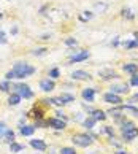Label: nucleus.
<instances>
[{
    "label": "nucleus",
    "instance_id": "f257e3e1",
    "mask_svg": "<svg viewBox=\"0 0 138 154\" xmlns=\"http://www.w3.org/2000/svg\"><path fill=\"white\" fill-rule=\"evenodd\" d=\"M11 70H13L16 79H24V78L32 76L33 73L37 72V68L32 67L30 64H27V62H16Z\"/></svg>",
    "mask_w": 138,
    "mask_h": 154
},
{
    "label": "nucleus",
    "instance_id": "f03ea898",
    "mask_svg": "<svg viewBox=\"0 0 138 154\" xmlns=\"http://www.w3.org/2000/svg\"><path fill=\"white\" fill-rule=\"evenodd\" d=\"M11 89H13V92H18L22 99H26V100L33 99L32 89H30V86H29V84H26V83H11Z\"/></svg>",
    "mask_w": 138,
    "mask_h": 154
},
{
    "label": "nucleus",
    "instance_id": "7ed1b4c3",
    "mask_svg": "<svg viewBox=\"0 0 138 154\" xmlns=\"http://www.w3.org/2000/svg\"><path fill=\"white\" fill-rule=\"evenodd\" d=\"M72 141L75 146H79V148H87L94 143V137L89 135V134H75L72 137Z\"/></svg>",
    "mask_w": 138,
    "mask_h": 154
},
{
    "label": "nucleus",
    "instance_id": "20e7f679",
    "mask_svg": "<svg viewBox=\"0 0 138 154\" xmlns=\"http://www.w3.org/2000/svg\"><path fill=\"white\" fill-rule=\"evenodd\" d=\"M48 121V127L51 129H54V130H64L67 127V121H64V119H60V118H49V119H46Z\"/></svg>",
    "mask_w": 138,
    "mask_h": 154
},
{
    "label": "nucleus",
    "instance_id": "39448f33",
    "mask_svg": "<svg viewBox=\"0 0 138 154\" xmlns=\"http://www.w3.org/2000/svg\"><path fill=\"white\" fill-rule=\"evenodd\" d=\"M90 57V53L87 49H81V51H75V54L70 57V64H76V62H83V60H87Z\"/></svg>",
    "mask_w": 138,
    "mask_h": 154
},
{
    "label": "nucleus",
    "instance_id": "423d86ee",
    "mask_svg": "<svg viewBox=\"0 0 138 154\" xmlns=\"http://www.w3.org/2000/svg\"><path fill=\"white\" fill-rule=\"evenodd\" d=\"M103 102H106V103H110V105H121L122 103V97L110 91V92H106L103 95Z\"/></svg>",
    "mask_w": 138,
    "mask_h": 154
},
{
    "label": "nucleus",
    "instance_id": "0eeeda50",
    "mask_svg": "<svg viewBox=\"0 0 138 154\" xmlns=\"http://www.w3.org/2000/svg\"><path fill=\"white\" fill-rule=\"evenodd\" d=\"M97 91H99V89H95V88H86V89H83V91H81L83 100L87 102V103H92V102H94V99H95Z\"/></svg>",
    "mask_w": 138,
    "mask_h": 154
},
{
    "label": "nucleus",
    "instance_id": "6e6552de",
    "mask_svg": "<svg viewBox=\"0 0 138 154\" xmlns=\"http://www.w3.org/2000/svg\"><path fill=\"white\" fill-rule=\"evenodd\" d=\"M40 89L43 91V92H53V91L56 89V83H54V79H51V78H44L40 81Z\"/></svg>",
    "mask_w": 138,
    "mask_h": 154
},
{
    "label": "nucleus",
    "instance_id": "1a4fd4ad",
    "mask_svg": "<svg viewBox=\"0 0 138 154\" xmlns=\"http://www.w3.org/2000/svg\"><path fill=\"white\" fill-rule=\"evenodd\" d=\"M122 113H124L122 105H114V108H110V110H108V115L113 116L118 122H122V119H124L122 118Z\"/></svg>",
    "mask_w": 138,
    "mask_h": 154
},
{
    "label": "nucleus",
    "instance_id": "9d476101",
    "mask_svg": "<svg viewBox=\"0 0 138 154\" xmlns=\"http://www.w3.org/2000/svg\"><path fill=\"white\" fill-rule=\"evenodd\" d=\"M99 76L102 79H105V81H110V79H118L119 75L114 70H111V68H105V70H100L99 72Z\"/></svg>",
    "mask_w": 138,
    "mask_h": 154
},
{
    "label": "nucleus",
    "instance_id": "9b49d317",
    "mask_svg": "<svg viewBox=\"0 0 138 154\" xmlns=\"http://www.w3.org/2000/svg\"><path fill=\"white\" fill-rule=\"evenodd\" d=\"M129 88H130V84H127V83H124V84H113V86L110 88V91L114 92V94H118V95H124V94H129Z\"/></svg>",
    "mask_w": 138,
    "mask_h": 154
},
{
    "label": "nucleus",
    "instance_id": "f8f14e48",
    "mask_svg": "<svg viewBox=\"0 0 138 154\" xmlns=\"http://www.w3.org/2000/svg\"><path fill=\"white\" fill-rule=\"evenodd\" d=\"M90 78L92 76L84 70H75L72 73V79H75V81H86V79H90Z\"/></svg>",
    "mask_w": 138,
    "mask_h": 154
},
{
    "label": "nucleus",
    "instance_id": "ddd939ff",
    "mask_svg": "<svg viewBox=\"0 0 138 154\" xmlns=\"http://www.w3.org/2000/svg\"><path fill=\"white\" fill-rule=\"evenodd\" d=\"M30 146L33 148V149L41 151V152L48 149V145H46L43 140H40V138H33V140H30Z\"/></svg>",
    "mask_w": 138,
    "mask_h": 154
},
{
    "label": "nucleus",
    "instance_id": "4468645a",
    "mask_svg": "<svg viewBox=\"0 0 138 154\" xmlns=\"http://www.w3.org/2000/svg\"><path fill=\"white\" fill-rule=\"evenodd\" d=\"M19 134L22 137H32L33 134H35V125H29V124L19 125Z\"/></svg>",
    "mask_w": 138,
    "mask_h": 154
},
{
    "label": "nucleus",
    "instance_id": "2eb2a0df",
    "mask_svg": "<svg viewBox=\"0 0 138 154\" xmlns=\"http://www.w3.org/2000/svg\"><path fill=\"white\" fill-rule=\"evenodd\" d=\"M136 137H138V127H133V129L127 130V132H122V140L124 141H132V140H135Z\"/></svg>",
    "mask_w": 138,
    "mask_h": 154
},
{
    "label": "nucleus",
    "instance_id": "dca6fc26",
    "mask_svg": "<svg viewBox=\"0 0 138 154\" xmlns=\"http://www.w3.org/2000/svg\"><path fill=\"white\" fill-rule=\"evenodd\" d=\"M21 100H22V97L18 92H11L10 97H8V105L10 106H16V105L21 103Z\"/></svg>",
    "mask_w": 138,
    "mask_h": 154
},
{
    "label": "nucleus",
    "instance_id": "f3484780",
    "mask_svg": "<svg viewBox=\"0 0 138 154\" xmlns=\"http://www.w3.org/2000/svg\"><path fill=\"white\" fill-rule=\"evenodd\" d=\"M122 70L125 73H129V75H135V73H138V65L136 64H124Z\"/></svg>",
    "mask_w": 138,
    "mask_h": 154
},
{
    "label": "nucleus",
    "instance_id": "a211bd4d",
    "mask_svg": "<svg viewBox=\"0 0 138 154\" xmlns=\"http://www.w3.org/2000/svg\"><path fill=\"white\" fill-rule=\"evenodd\" d=\"M95 124H97V121H95V119L92 118V116H87V118H86L84 121H83V125H84V127L87 129V130H92V129L95 127Z\"/></svg>",
    "mask_w": 138,
    "mask_h": 154
},
{
    "label": "nucleus",
    "instance_id": "6ab92c4d",
    "mask_svg": "<svg viewBox=\"0 0 138 154\" xmlns=\"http://www.w3.org/2000/svg\"><path fill=\"white\" fill-rule=\"evenodd\" d=\"M24 145H21V143H16V141H13V143H10V152H13V154H18L21 151H24Z\"/></svg>",
    "mask_w": 138,
    "mask_h": 154
},
{
    "label": "nucleus",
    "instance_id": "aec40b11",
    "mask_svg": "<svg viewBox=\"0 0 138 154\" xmlns=\"http://www.w3.org/2000/svg\"><path fill=\"white\" fill-rule=\"evenodd\" d=\"M90 116L94 118L95 121H105V119H106V113H105V111H102V110H94Z\"/></svg>",
    "mask_w": 138,
    "mask_h": 154
},
{
    "label": "nucleus",
    "instance_id": "412c9836",
    "mask_svg": "<svg viewBox=\"0 0 138 154\" xmlns=\"http://www.w3.org/2000/svg\"><path fill=\"white\" fill-rule=\"evenodd\" d=\"M133 127H136V125L132 122V121H125V119H122V122H121V134H122V132H127V130L133 129Z\"/></svg>",
    "mask_w": 138,
    "mask_h": 154
},
{
    "label": "nucleus",
    "instance_id": "4be33fe9",
    "mask_svg": "<svg viewBox=\"0 0 138 154\" xmlns=\"http://www.w3.org/2000/svg\"><path fill=\"white\" fill-rule=\"evenodd\" d=\"M27 116H30V118H33V119H40V118H43V110L41 108H33L32 111H29L27 113Z\"/></svg>",
    "mask_w": 138,
    "mask_h": 154
},
{
    "label": "nucleus",
    "instance_id": "5701e85b",
    "mask_svg": "<svg viewBox=\"0 0 138 154\" xmlns=\"http://www.w3.org/2000/svg\"><path fill=\"white\" fill-rule=\"evenodd\" d=\"M122 108H124V111H125V113H130L132 116L138 118V108H136V106H133L132 103H129V105H122Z\"/></svg>",
    "mask_w": 138,
    "mask_h": 154
},
{
    "label": "nucleus",
    "instance_id": "b1692460",
    "mask_svg": "<svg viewBox=\"0 0 138 154\" xmlns=\"http://www.w3.org/2000/svg\"><path fill=\"white\" fill-rule=\"evenodd\" d=\"M3 141L5 143H13L14 141V132L11 129H7V132H5V135H3Z\"/></svg>",
    "mask_w": 138,
    "mask_h": 154
},
{
    "label": "nucleus",
    "instance_id": "393cba45",
    "mask_svg": "<svg viewBox=\"0 0 138 154\" xmlns=\"http://www.w3.org/2000/svg\"><path fill=\"white\" fill-rule=\"evenodd\" d=\"M33 125H35V129H46V127H48V121L43 119V118H40V119H35Z\"/></svg>",
    "mask_w": 138,
    "mask_h": 154
},
{
    "label": "nucleus",
    "instance_id": "a878e982",
    "mask_svg": "<svg viewBox=\"0 0 138 154\" xmlns=\"http://www.w3.org/2000/svg\"><path fill=\"white\" fill-rule=\"evenodd\" d=\"M122 46L125 49H133V48H138V40H129V42H124Z\"/></svg>",
    "mask_w": 138,
    "mask_h": 154
},
{
    "label": "nucleus",
    "instance_id": "bb28decb",
    "mask_svg": "<svg viewBox=\"0 0 138 154\" xmlns=\"http://www.w3.org/2000/svg\"><path fill=\"white\" fill-rule=\"evenodd\" d=\"M60 99L64 100V103H72V102H75V95L68 94V92H64V94H60Z\"/></svg>",
    "mask_w": 138,
    "mask_h": 154
},
{
    "label": "nucleus",
    "instance_id": "cd10ccee",
    "mask_svg": "<svg viewBox=\"0 0 138 154\" xmlns=\"http://www.w3.org/2000/svg\"><path fill=\"white\" fill-rule=\"evenodd\" d=\"M48 76H49L51 79H57V78H60V70H59L57 67L51 68V70H49V73H48Z\"/></svg>",
    "mask_w": 138,
    "mask_h": 154
},
{
    "label": "nucleus",
    "instance_id": "c85d7f7f",
    "mask_svg": "<svg viewBox=\"0 0 138 154\" xmlns=\"http://www.w3.org/2000/svg\"><path fill=\"white\" fill-rule=\"evenodd\" d=\"M10 89H11V83L8 79H5V81L0 83V91H2V92H10Z\"/></svg>",
    "mask_w": 138,
    "mask_h": 154
},
{
    "label": "nucleus",
    "instance_id": "c756f323",
    "mask_svg": "<svg viewBox=\"0 0 138 154\" xmlns=\"http://www.w3.org/2000/svg\"><path fill=\"white\" fill-rule=\"evenodd\" d=\"M51 100V105H56V106H64V100L60 99V95L59 97H53V99H49Z\"/></svg>",
    "mask_w": 138,
    "mask_h": 154
},
{
    "label": "nucleus",
    "instance_id": "7c9ffc66",
    "mask_svg": "<svg viewBox=\"0 0 138 154\" xmlns=\"http://www.w3.org/2000/svg\"><path fill=\"white\" fill-rule=\"evenodd\" d=\"M94 8H95V11H99V13H105L106 8H108V5L106 3H95Z\"/></svg>",
    "mask_w": 138,
    "mask_h": 154
},
{
    "label": "nucleus",
    "instance_id": "2f4dec72",
    "mask_svg": "<svg viewBox=\"0 0 138 154\" xmlns=\"http://www.w3.org/2000/svg\"><path fill=\"white\" fill-rule=\"evenodd\" d=\"M59 154H76V151H75V148H72V146H64L59 151Z\"/></svg>",
    "mask_w": 138,
    "mask_h": 154
},
{
    "label": "nucleus",
    "instance_id": "473e14b6",
    "mask_svg": "<svg viewBox=\"0 0 138 154\" xmlns=\"http://www.w3.org/2000/svg\"><path fill=\"white\" fill-rule=\"evenodd\" d=\"M92 18H94V13H90V11H84V13L79 16V19H81V21H89Z\"/></svg>",
    "mask_w": 138,
    "mask_h": 154
},
{
    "label": "nucleus",
    "instance_id": "72a5a7b5",
    "mask_svg": "<svg viewBox=\"0 0 138 154\" xmlns=\"http://www.w3.org/2000/svg\"><path fill=\"white\" fill-rule=\"evenodd\" d=\"M130 86L133 88H138V73H135V75H130Z\"/></svg>",
    "mask_w": 138,
    "mask_h": 154
},
{
    "label": "nucleus",
    "instance_id": "f704fd0d",
    "mask_svg": "<svg viewBox=\"0 0 138 154\" xmlns=\"http://www.w3.org/2000/svg\"><path fill=\"white\" fill-rule=\"evenodd\" d=\"M46 51H48L46 48H37V49L32 51V54L33 56H43V54H46Z\"/></svg>",
    "mask_w": 138,
    "mask_h": 154
},
{
    "label": "nucleus",
    "instance_id": "c9c22d12",
    "mask_svg": "<svg viewBox=\"0 0 138 154\" xmlns=\"http://www.w3.org/2000/svg\"><path fill=\"white\" fill-rule=\"evenodd\" d=\"M65 45H67V46H73V48H76L78 42H76L75 38H67V40H65Z\"/></svg>",
    "mask_w": 138,
    "mask_h": 154
},
{
    "label": "nucleus",
    "instance_id": "e433bc0d",
    "mask_svg": "<svg viewBox=\"0 0 138 154\" xmlns=\"http://www.w3.org/2000/svg\"><path fill=\"white\" fill-rule=\"evenodd\" d=\"M5 132H7V124H5L3 121H0V138H3Z\"/></svg>",
    "mask_w": 138,
    "mask_h": 154
},
{
    "label": "nucleus",
    "instance_id": "4c0bfd02",
    "mask_svg": "<svg viewBox=\"0 0 138 154\" xmlns=\"http://www.w3.org/2000/svg\"><path fill=\"white\" fill-rule=\"evenodd\" d=\"M122 16H127V19H133V14H132V11L129 8H124L122 10Z\"/></svg>",
    "mask_w": 138,
    "mask_h": 154
},
{
    "label": "nucleus",
    "instance_id": "58836bf2",
    "mask_svg": "<svg viewBox=\"0 0 138 154\" xmlns=\"http://www.w3.org/2000/svg\"><path fill=\"white\" fill-rule=\"evenodd\" d=\"M5 79H8V81H13V79H16V78H14V73H13V70H10V72L5 73Z\"/></svg>",
    "mask_w": 138,
    "mask_h": 154
},
{
    "label": "nucleus",
    "instance_id": "ea45409f",
    "mask_svg": "<svg viewBox=\"0 0 138 154\" xmlns=\"http://www.w3.org/2000/svg\"><path fill=\"white\" fill-rule=\"evenodd\" d=\"M56 116H57V118H60V119H64V121H68L67 115H65L64 111H60V110H57V111H56Z\"/></svg>",
    "mask_w": 138,
    "mask_h": 154
},
{
    "label": "nucleus",
    "instance_id": "a19ab883",
    "mask_svg": "<svg viewBox=\"0 0 138 154\" xmlns=\"http://www.w3.org/2000/svg\"><path fill=\"white\" fill-rule=\"evenodd\" d=\"M105 132L110 135V138H114V130L110 127V125H105Z\"/></svg>",
    "mask_w": 138,
    "mask_h": 154
},
{
    "label": "nucleus",
    "instance_id": "79ce46f5",
    "mask_svg": "<svg viewBox=\"0 0 138 154\" xmlns=\"http://www.w3.org/2000/svg\"><path fill=\"white\" fill-rule=\"evenodd\" d=\"M136 102H138V92H135V94H133V95H132L130 99H129V103H132V105L136 103Z\"/></svg>",
    "mask_w": 138,
    "mask_h": 154
},
{
    "label": "nucleus",
    "instance_id": "37998d69",
    "mask_svg": "<svg viewBox=\"0 0 138 154\" xmlns=\"http://www.w3.org/2000/svg\"><path fill=\"white\" fill-rule=\"evenodd\" d=\"M5 43H7V37H5L3 30L0 29V45H5Z\"/></svg>",
    "mask_w": 138,
    "mask_h": 154
},
{
    "label": "nucleus",
    "instance_id": "c03bdc74",
    "mask_svg": "<svg viewBox=\"0 0 138 154\" xmlns=\"http://www.w3.org/2000/svg\"><path fill=\"white\" fill-rule=\"evenodd\" d=\"M83 108H84V110H86V111H87V113H89V116L92 115V111H94V110H92V108H90V106H87V105H86V103H83Z\"/></svg>",
    "mask_w": 138,
    "mask_h": 154
},
{
    "label": "nucleus",
    "instance_id": "a18cd8bd",
    "mask_svg": "<svg viewBox=\"0 0 138 154\" xmlns=\"http://www.w3.org/2000/svg\"><path fill=\"white\" fill-rule=\"evenodd\" d=\"M111 45H113V46H118V45H119V37H114V40L111 42Z\"/></svg>",
    "mask_w": 138,
    "mask_h": 154
},
{
    "label": "nucleus",
    "instance_id": "49530a36",
    "mask_svg": "<svg viewBox=\"0 0 138 154\" xmlns=\"http://www.w3.org/2000/svg\"><path fill=\"white\" fill-rule=\"evenodd\" d=\"M114 154H129V152H127V151H124V149H118Z\"/></svg>",
    "mask_w": 138,
    "mask_h": 154
},
{
    "label": "nucleus",
    "instance_id": "de8ad7c7",
    "mask_svg": "<svg viewBox=\"0 0 138 154\" xmlns=\"http://www.w3.org/2000/svg\"><path fill=\"white\" fill-rule=\"evenodd\" d=\"M49 38H51V35H43L41 37V40H49Z\"/></svg>",
    "mask_w": 138,
    "mask_h": 154
},
{
    "label": "nucleus",
    "instance_id": "09e8293b",
    "mask_svg": "<svg viewBox=\"0 0 138 154\" xmlns=\"http://www.w3.org/2000/svg\"><path fill=\"white\" fill-rule=\"evenodd\" d=\"M133 37H135V40H138V32H135V33H133Z\"/></svg>",
    "mask_w": 138,
    "mask_h": 154
},
{
    "label": "nucleus",
    "instance_id": "8fccbe9b",
    "mask_svg": "<svg viewBox=\"0 0 138 154\" xmlns=\"http://www.w3.org/2000/svg\"><path fill=\"white\" fill-rule=\"evenodd\" d=\"M136 65H138V64H136Z\"/></svg>",
    "mask_w": 138,
    "mask_h": 154
}]
</instances>
